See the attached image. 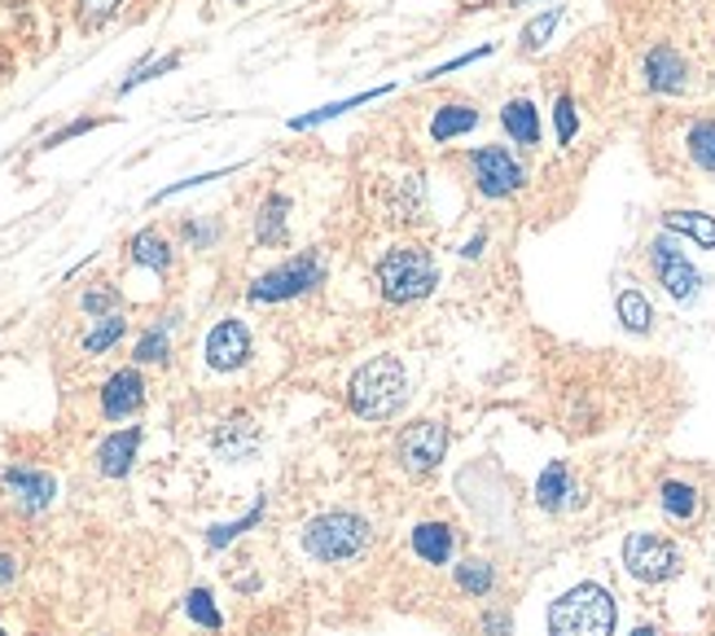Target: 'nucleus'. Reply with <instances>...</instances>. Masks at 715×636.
Returning a JSON list of instances; mask_svg holds the SVG:
<instances>
[{"label": "nucleus", "instance_id": "obj_19", "mask_svg": "<svg viewBox=\"0 0 715 636\" xmlns=\"http://www.w3.org/2000/svg\"><path fill=\"white\" fill-rule=\"evenodd\" d=\"M575 496H579V492L570 487V470H566V461H549V466L540 470V479H536V505H540L544 513H562Z\"/></svg>", "mask_w": 715, "mask_h": 636}, {"label": "nucleus", "instance_id": "obj_46", "mask_svg": "<svg viewBox=\"0 0 715 636\" xmlns=\"http://www.w3.org/2000/svg\"><path fill=\"white\" fill-rule=\"evenodd\" d=\"M0 636H5V627H0Z\"/></svg>", "mask_w": 715, "mask_h": 636}, {"label": "nucleus", "instance_id": "obj_15", "mask_svg": "<svg viewBox=\"0 0 715 636\" xmlns=\"http://www.w3.org/2000/svg\"><path fill=\"white\" fill-rule=\"evenodd\" d=\"M501 128H505V137L514 141V145H523V150H536L540 145V111H536V101H527V97H510L505 105H501Z\"/></svg>", "mask_w": 715, "mask_h": 636}, {"label": "nucleus", "instance_id": "obj_4", "mask_svg": "<svg viewBox=\"0 0 715 636\" xmlns=\"http://www.w3.org/2000/svg\"><path fill=\"white\" fill-rule=\"evenodd\" d=\"M374 277H378V290H382L387 303H422V298L435 294V285H439L435 255H430L426 246H413V242H409V246H391V251L378 259Z\"/></svg>", "mask_w": 715, "mask_h": 636}, {"label": "nucleus", "instance_id": "obj_36", "mask_svg": "<svg viewBox=\"0 0 715 636\" xmlns=\"http://www.w3.org/2000/svg\"><path fill=\"white\" fill-rule=\"evenodd\" d=\"M79 307L88 311V316H110V311H118V290L114 285H88L84 294H79Z\"/></svg>", "mask_w": 715, "mask_h": 636}, {"label": "nucleus", "instance_id": "obj_26", "mask_svg": "<svg viewBox=\"0 0 715 636\" xmlns=\"http://www.w3.org/2000/svg\"><path fill=\"white\" fill-rule=\"evenodd\" d=\"M128 251H133V264H137V268H150V272H167V268H172V246H167V238L154 233V229H141V233L128 242Z\"/></svg>", "mask_w": 715, "mask_h": 636}, {"label": "nucleus", "instance_id": "obj_35", "mask_svg": "<svg viewBox=\"0 0 715 636\" xmlns=\"http://www.w3.org/2000/svg\"><path fill=\"white\" fill-rule=\"evenodd\" d=\"M180 66V53H167V58H154V62H141L124 84H118V97H128L133 88H141V84H150V79H159V75H167V71H176Z\"/></svg>", "mask_w": 715, "mask_h": 636}, {"label": "nucleus", "instance_id": "obj_23", "mask_svg": "<svg viewBox=\"0 0 715 636\" xmlns=\"http://www.w3.org/2000/svg\"><path fill=\"white\" fill-rule=\"evenodd\" d=\"M286 220H290V198L268 193L260 202V216H255V242L260 246H281L286 242Z\"/></svg>", "mask_w": 715, "mask_h": 636}, {"label": "nucleus", "instance_id": "obj_12", "mask_svg": "<svg viewBox=\"0 0 715 636\" xmlns=\"http://www.w3.org/2000/svg\"><path fill=\"white\" fill-rule=\"evenodd\" d=\"M0 487H5V496L23 513H40L58 496V479L45 474V470H32V466H5V470H0Z\"/></svg>", "mask_w": 715, "mask_h": 636}, {"label": "nucleus", "instance_id": "obj_42", "mask_svg": "<svg viewBox=\"0 0 715 636\" xmlns=\"http://www.w3.org/2000/svg\"><path fill=\"white\" fill-rule=\"evenodd\" d=\"M484 246H488V233H474V238L461 246V259H479V255H484Z\"/></svg>", "mask_w": 715, "mask_h": 636}, {"label": "nucleus", "instance_id": "obj_25", "mask_svg": "<svg viewBox=\"0 0 715 636\" xmlns=\"http://www.w3.org/2000/svg\"><path fill=\"white\" fill-rule=\"evenodd\" d=\"M685 154L698 171L715 176V115H698L689 128H685Z\"/></svg>", "mask_w": 715, "mask_h": 636}, {"label": "nucleus", "instance_id": "obj_28", "mask_svg": "<svg viewBox=\"0 0 715 636\" xmlns=\"http://www.w3.org/2000/svg\"><path fill=\"white\" fill-rule=\"evenodd\" d=\"M492 584H497V571H492L488 558H465V562L456 567V588H461L465 597H488Z\"/></svg>", "mask_w": 715, "mask_h": 636}, {"label": "nucleus", "instance_id": "obj_20", "mask_svg": "<svg viewBox=\"0 0 715 636\" xmlns=\"http://www.w3.org/2000/svg\"><path fill=\"white\" fill-rule=\"evenodd\" d=\"M255 444H260V427L247 417V412H237V417H228V421H219V431H215V448L228 457V461H242V457H251L255 453Z\"/></svg>", "mask_w": 715, "mask_h": 636}, {"label": "nucleus", "instance_id": "obj_24", "mask_svg": "<svg viewBox=\"0 0 715 636\" xmlns=\"http://www.w3.org/2000/svg\"><path fill=\"white\" fill-rule=\"evenodd\" d=\"M615 311H619V326H624L628 334H637V339H645V334L654 330V307H650V298H645L637 285H624V290L615 294Z\"/></svg>", "mask_w": 715, "mask_h": 636}, {"label": "nucleus", "instance_id": "obj_41", "mask_svg": "<svg viewBox=\"0 0 715 636\" xmlns=\"http://www.w3.org/2000/svg\"><path fill=\"white\" fill-rule=\"evenodd\" d=\"M92 128H97V119H75V124H66L62 132H53V137H49V150H53V145H62V141H71V137H84V132H92Z\"/></svg>", "mask_w": 715, "mask_h": 636}, {"label": "nucleus", "instance_id": "obj_39", "mask_svg": "<svg viewBox=\"0 0 715 636\" xmlns=\"http://www.w3.org/2000/svg\"><path fill=\"white\" fill-rule=\"evenodd\" d=\"M233 167H224V171H202V176H189V180H176V185H167V189H159L150 202H167V198H176V193H185V189H198V185H211V180H224Z\"/></svg>", "mask_w": 715, "mask_h": 636}, {"label": "nucleus", "instance_id": "obj_9", "mask_svg": "<svg viewBox=\"0 0 715 636\" xmlns=\"http://www.w3.org/2000/svg\"><path fill=\"white\" fill-rule=\"evenodd\" d=\"M641 84H645V92H654V97H685V92L693 88V66L685 62V53H680L676 44L658 40V44H650L645 58H641Z\"/></svg>", "mask_w": 715, "mask_h": 636}, {"label": "nucleus", "instance_id": "obj_21", "mask_svg": "<svg viewBox=\"0 0 715 636\" xmlns=\"http://www.w3.org/2000/svg\"><path fill=\"white\" fill-rule=\"evenodd\" d=\"M658 509L672 518V522H693L698 513H702V496H698V487L693 483H685V479H663L658 483Z\"/></svg>", "mask_w": 715, "mask_h": 636}, {"label": "nucleus", "instance_id": "obj_37", "mask_svg": "<svg viewBox=\"0 0 715 636\" xmlns=\"http://www.w3.org/2000/svg\"><path fill=\"white\" fill-rule=\"evenodd\" d=\"M118 5H124V0H79V23L84 27H101V23H110L118 14Z\"/></svg>", "mask_w": 715, "mask_h": 636}, {"label": "nucleus", "instance_id": "obj_1", "mask_svg": "<svg viewBox=\"0 0 715 636\" xmlns=\"http://www.w3.org/2000/svg\"><path fill=\"white\" fill-rule=\"evenodd\" d=\"M409 399V373L400 356H374L347 382V408L361 421H391Z\"/></svg>", "mask_w": 715, "mask_h": 636}, {"label": "nucleus", "instance_id": "obj_44", "mask_svg": "<svg viewBox=\"0 0 715 636\" xmlns=\"http://www.w3.org/2000/svg\"><path fill=\"white\" fill-rule=\"evenodd\" d=\"M632 636H658V632H654V627H637Z\"/></svg>", "mask_w": 715, "mask_h": 636}, {"label": "nucleus", "instance_id": "obj_33", "mask_svg": "<svg viewBox=\"0 0 715 636\" xmlns=\"http://www.w3.org/2000/svg\"><path fill=\"white\" fill-rule=\"evenodd\" d=\"M185 614H189L198 627H206V632H219V627H224V619H219V610H215V597H211L206 588H189Z\"/></svg>", "mask_w": 715, "mask_h": 636}, {"label": "nucleus", "instance_id": "obj_6", "mask_svg": "<svg viewBox=\"0 0 715 636\" xmlns=\"http://www.w3.org/2000/svg\"><path fill=\"white\" fill-rule=\"evenodd\" d=\"M465 167H469V180L484 198L501 202V198H514L523 185H527V167L514 158V150L505 145H479L465 154Z\"/></svg>", "mask_w": 715, "mask_h": 636}, {"label": "nucleus", "instance_id": "obj_27", "mask_svg": "<svg viewBox=\"0 0 715 636\" xmlns=\"http://www.w3.org/2000/svg\"><path fill=\"white\" fill-rule=\"evenodd\" d=\"M391 211H396V220H413V225H422V220H426V185H422V176H417V171L400 176V189H396Z\"/></svg>", "mask_w": 715, "mask_h": 636}, {"label": "nucleus", "instance_id": "obj_29", "mask_svg": "<svg viewBox=\"0 0 715 636\" xmlns=\"http://www.w3.org/2000/svg\"><path fill=\"white\" fill-rule=\"evenodd\" d=\"M128 334V321H124V311H110V316H97V326L84 334V352L88 356H101V352H110L118 339Z\"/></svg>", "mask_w": 715, "mask_h": 636}, {"label": "nucleus", "instance_id": "obj_5", "mask_svg": "<svg viewBox=\"0 0 715 636\" xmlns=\"http://www.w3.org/2000/svg\"><path fill=\"white\" fill-rule=\"evenodd\" d=\"M316 285H325V259L316 251H303V255L268 268L264 277H255L251 281V303H286V298H299Z\"/></svg>", "mask_w": 715, "mask_h": 636}, {"label": "nucleus", "instance_id": "obj_45", "mask_svg": "<svg viewBox=\"0 0 715 636\" xmlns=\"http://www.w3.org/2000/svg\"><path fill=\"white\" fill-rule=\"evenodd\" d=\"M514 5H527V0H514Z\"/></svg>", "mask_w": 715, "mask_h": 636}, {"label": "nucleus", "instance_id": "obj_2", "mask_svg": "<svg viewBox=\"0 0 715 636\" xmlns=\"http://www.w3.org/2000/svg\"><path fill=\"white\" fill-rule=\"evenodd\" d=\"M299 545L312 562L342 567V562H355L374 549V526H369V518L351 513V509H329V513L303 522Z\"/></svg>", "mask_w": 715, "mask_h": 636}, {"label": "nucleus", "instance_id": "obj_30", "mask_svg": "<svg viewBox=\"0 0 715 636\" xmlns=\"http://www.w3.org/2000/svg\"><path fill=\"white\" fill-rule=\"evenodd\" d=\"M264 505H268V500L260 496V500H255V505H251L242 518H237V522H219V526H211V532H206V545H211V549H224V545H233L237 536H242V532H251V526L264 518Z\"/></svg>", "mask_w": 715, "mask_h": 636}, {"label": "nucleus", "instance_id": "obj_3", "mask_svg": "<svg viewBox=\"0 0 715 636\" xmlns=\"http://www.w3.org/2000/svg\"><path fill=\"white\" fill-rule=\"evenodd\" d=\"M619 601L606 584H575L549 606V636H615Z\"/></svg>", "mask_w": 715, "mask_h": 636}, {"label": "nucleus", "instance_id": "obj_31", "mask_svg": "<svg viewBox=\"0 0 715 636\" xmlns=\"http://www.w3.org/2000/svg\"><path fill=\"white\" fill-rule=\"evenodd\" d=\"M557 23H562V5H553V10H544V14H536L527 27H523V53H540L549 40H553V31H557Z\"/></svg>", "mask_w": 715, "mask_h": 636}, {"label": "nucleus", "instance_id": "obj_17", "mask_svg": "<svg viewBox=\"0 0 715 636\" xmlns=\"http://www.w3.org/2000/svg\"><path fill=\"white\" fill-rule=\"evenodd\" d=\"M479 105H469V101H448V105H439L435 111V119H430V137L439 141V145H448V141H456V137H469L474 128H479Z\"/></svg>", "mask_w": 715, "mask_h": 636}, {"label": "nucleus", "instance_id": "obj_10", "mask_svg": "<svg viewBox=\"0 0 715 636\" xmlns=\"http://www.w3.org/2000/svg\"><path fill=\"white\" fill-rule=\"evenodd\" d=\"M448 453V427L443 421H413L396 440V461L404 474H430Z\"/></svg>", "mask_w": 715, "mask_h": 636}, {"label": "nucleus", "instance_id": "obj_14", "mask_svg": "<svg viewBox=\"0 0 715 636\" xmlns=\"http://www.w3.org/2000/svg\"><path fill=\"white\" fill-rule=\"evenodd\" d=\"M137 448H141V427H128V431H114L97 444V470L105 479H128L133 461H137Z\"/></svg>", "mask_w": 715, "mask_h": 636}, {"label": "nucleus", "instance_id": "obj_38", "mask_svg": "<svg viewBox=\"0 0 715 636\" xmlns=\"http://www.w3.org/2000/svg\"><path fill=\"white\" fill-rule=\"evenodd\" d=\"M492 53H497V44H479V49H469V53H461V58H452V62L426 71L422 79H443V75H452V71H461V66H469V62H479V58H492Z\"/></svg>", "mask_w": 715, "mask_h": 636}, {"label": "nucleus", "instance_id": "obj_32", "mask_svg": "<svg viewBox=\"0 0 715 636\" xmlns=\"http://www.w3.org/2000/svg\"><path fill=\"white\" fill-rule=\"evenodd\" d=\"M553 132H557V145L562 150L579 137V111H575V97L570 92H557V101H553Z\"/></svg>", "mask_w": 715, "mask_h": 636}, {"label": "nucleus", "instance_id": "obj_16", "mask_svg": "<svg viewBox=\"0 0 715 636\" xmlns=\"http://www.w3.org/2000/svg\"><path fill=\"white\" fill-rule=\"evenodd\" d=\"M663 233H676L702 251H715V216H706V211H689V206L663 211Z\"/></svg>", "mask_w": 715, "mask_h": 636}, {"label": "nucleus", "instance_id": "obj_13", "mask_svg": "<svg viewBox=\"0 0 715 636\" xmlns=\"http://www.w3.org/2000/svg\"><path fill=\"white\" fill-rule=\"evenodd\" d=\"M146 404V378L137 369H118L101 386V417L105 421H124Z\"/></svg>", "mask_w": 715, "mask_h": 636}, {"label": "nucleus", "instance_id": "obj_40", "mask_svg": "<svg viewBox=\"0 0 715 636\" xmlns=\"http://www.w3.org/2000/svg\"><path fill=\"white\" fill-rule=\"evenodd\" d=\"M484 632H488V636H514V623H510L505 610H488V614H484Z\"/></svg>", "mask_w": 715, "mask_h": 636}, {"label": "nucleus", "instance_id": "obj_11", "mask_svg": "<svg viewBox=\"0 0 715 636\" xmlns=\"http://www.w3.org/2000/svg\"><path fill=\"white\" fill-rule=\"evenodd\" d=\"M202 356L215 373H233L251 360V330L237 321V316H224V321L211 326L206 343H202Z\"/></svg>", "mask_w": 715, "mask_h": 636}, {"label": "nucleus", "instance_id": "obj_7", "mask_svg": "<svg viewBox=\"0 0 715 636\" xmlns=\"http://www.w3.org/2000/svg\"><path fill=\"white\" fill-rule=\"evenodd\" d=\"M680 549L658 532H632L624 540V571L641 584H667L680 575Z\"/></svg>", "mask_w": 715, "mask_h": 636}, {"label": "nucleus", "instance_id": "obj_18", "mask_svg": "<svg viewBox=\"0 0 715 636\" xmlns=\"http://www.w3.org/2000/svg\"><path fill=\"white\" fill-rule=\"evenodd\" d=\"M452 549H456V532L448 522H422L413 526V554L430 567H448L452 562Z\"/></svg>", "mask_w": 715, "mask_h": 636}, {"label": "nucleus", "instance_id": "obj_8", "mask_svg": "<svg viewBox=\"0 0 715 636\" xmlns=\"http://www.w3.org/2000/svg\"><path fill=\"white\" fill-rule=\"evenodd\" d=\"M645 259H650L654 281H658L676 303L698 298V290H702V272H698V268L689 264V255L680 251L676 233H658V238L645 246Z\"/></svg>", "mask_w": 715, "mask_h": 636}, {"label": "nucleus", "instance_id": "obj_34", "mask_svg": "<svg viewBox=\"0 0 715 636\" xmlns=\"http://www.w3.org/2000/svg\"><path fill=\"white\" fill-rule=\"evenodd\" d=\"M167 330H172V321L167 326H154L141 343H137V352H133V360L137 365H167V356H172V343H167Z\"/></svg>", "mask_w": 715, "mask_h": 636}, {"label": "nucleus", "instance_id": "obj_43", "mask_svg": "<svg viewBox=\"0 0 715 636\" xmlns=\"http://www.w3.org/2000/svg\"><path fill=\"white\" fill-rule=\"evenodd\" d=\"M14 575H18V562H14L10 554H0V584H10Z\"/></svg>", "mask_w": 715, "mask_h": 636}, {"label": "nucleus", "instance_id": "obj_22", "mask_svg": "<svg viewBox=\"0 0 715 636\" xmlns=\"http://www.w3.org/2000/svg\"><path fill=\"white\" fill-rule=\"evenodd\" d=\"M387 92H391V84H382V88H369V92H351V97H342V101H329V105H321V111H312V115H294V119H290V132H308V128H321V124H329V119H338V115L355 111V105H369V101H378V97H387Z\"/></svg>", "mask_w": 715, "mask_h": 636}]
</instances>
